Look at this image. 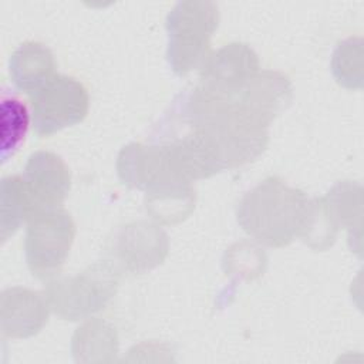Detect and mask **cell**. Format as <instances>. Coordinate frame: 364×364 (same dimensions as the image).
<instances>
[{"mask_svg":"<svg viewBox=\"0 0 364 364\" xmlns=\"http://www.w3.org/2000/svg\"><path fill=\"white\" fill-rule=\"evenodd\" d=\"M237 222L257 242L280 247L303 237L311 215V200L279 178H267L239 202Z\"/></svg>","mask_w":364,"mask_h":364,"instance_id":"1","label":"cell"},{"mask_svg":"<svg viewBox=\"0 0 364 364\" xmlns=\"http://www.w3.org/2000/svg\"><path fill=\"white\" fill-rule=\"evenodd\" d=\"M218 23V6L210 1H183L172 9L166 17V55L178 75L202 67L209 55V40Z\"/></svg>","mask_w":364,"mask_h":364,"instance_id":"2","label":"cell"},{"mask_svg":"<svg viewBox=\"0 0 364 364\" xmlns=\"http://www.w3.org/2000/svg\"><path fill=\"white\" fill-rule=\"evenodd\" d=\"M117 284L115 267L107 262H98L78 276L50 280L44 296L57 316L80 320L102 310L115 294Z\"/></svg>","mask_w":364,"mask_h":364,"instance_id":"3","label":"cell"},{"mask_svg":"<svg viewBox=\"0 0 364 364\" xmlns=\"http://www.w3.org/2000/svg\"><path fill=\"white\" fill-rule=\"evenodd\" d=\"M75 226L63 208L43 209L27 222L26 260L33 276L54 277L64 264L74 240Z\"/></svg>","mask_w":364,"mask_h":364,"instance_id":"4","label":"cell"},{"mask_svg":"<svg viewBox=\"0 0 364 364\" xmlns=\"http://www.w3.org/2000/svg\"><path fill=\"white\" fill-rule=\"evenodd\" d=\"M33 129L38 136L81 122L88 112L90 98L85 87L73 77L55 74L30 94Z\"/></svg>","mask_w":364,"mask_h":364,"instance_id":"5","label":"cell"},{"mask_svg":"<svg viewBox=\"0 0 364 364\" xmlns=\"http://www.w3.org/2000/svg\"><path fill=\"white\" fill-rule=\"evenodd\" d=\"M23 179L36 213L43 209L60 208L71 186L70 171L63 159L44 151L30 155Z\"/></svg>","mask_w":364,"mask_h":364,"instance_id":"6","label":"cell"},{"mask_svg":"<svg viewBox=\"0 0 364 364\" xmlns=\"http://www.w3.org/2000/svg\"><path fill=\"white\" fill-rule=\"evenodd\" d=\"M112 249L125 269L139 273L162 263L168 253V240L161 228L136 222L125 226L117 235Z\"/></svg>","mask_w":364,"mask_h":364,"instance_id":"7","label":"cell"},{"mask_svg":"<svg viewBox=\"0 0 364 364\" xmlns=\"http://www.w3.org/2000/svg\"><path fill=\"white\" fill-rule=\"evenodd\" d=\"M46 296L23 289L10 287L1 293L0 323L1 333L10 338H26L37 334L48 318Z\"/></svg>","mask_w":364,"mask_h":364,"instance_id":"8","label":"cell"},{"mask_svg":"<svg viewBox=\"0 0 364 364\" xmlns=\"http://www.w3.org/2000/svg\"><path fill=\"white\" fill-rule=\"evenodd\" d=\"M200 68V84L229 88L256 74L259 61L255 51L246 44L233 43L209 54Z\"/></svg>","mask_w":364,"mask_h":364,"instance_id":"9","label":"cell"},{"mask_svg":"<svg viewBox=\"0 0 364 364\" xmlns=\"http://www.w3.org/2000/svg\"><path fill=\"white\" fill-rule=\"evenodd\" d=\"M55 61L48 47L37 41L23 43L10 57L9 73L14 85L33 94L54 77Z\"/></svg>","mask_w":364,"mask_h":364,"instance_id":"10","label":"cell"},{"mask_svg":"<svg viewBox=\"0 0 364 364\" xmlns=\"http://www.w3.org/2000/svg\"><path fill=\"white\" fill-rule=\"evenodd\" d=\"M36 213L23 176H6L1 181V242H6Z\"/></svg>","mask_w":364,"mask_h":364,"instance_id":"11","label":"cell"},{"mask_svg":"<svg viewBox=\"0 0 364 364\" xmlns=\"http://www.w3.org/2000/svg\"><path fill=\"white\" fill-rule=\"evenodd\" d=\"M30 124L27 107L17 97L3 92L0 104L1 162L4 164L23 144Z\"/></svg>","mask_w":364,"mask_h":364,"instance_id":"12","label":"cell"}]
</instances>
